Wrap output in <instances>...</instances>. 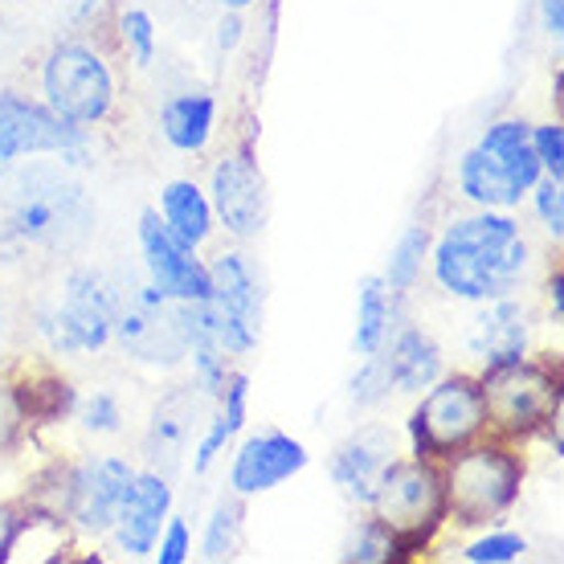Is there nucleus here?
<instances>
[{"label":"nucleus","instance_id":"c756f323","mask_svg":"<svg viewBox=\"0 0 564 564\" xmlns=\"http://www.w3.org/2000/svg\"><path fill=\"white\" fill-rule=\"evenodd\" d=\"M344 561H352V564L393 561V536H389V528H384L372 511H365V516L356 520L352 536H348V544H344Z\"/></svg>","mask_w":564,"mask_h":564},{"label":"nucleus","instance_id":"a19ab883","mask_svg":"<svg viewBox=\"0 0 564 564\" xmlns=\"http://www.w3.org/2000/svg\"><path fill=\"white\" fill-rule=\"evenodd\" d=\"M549 319L552 324H561L564 319V270H561V262H556L552 274H549Z\"/></svg>","mask_w":564,"mask_h":564},{"label":"nucleus","instance_id":"79ce46f5","mask_svg":"<svg viewBox=\"0 0 564 564\" xmlns=\"http://www.w3.org/2000/svg\"><path fill=\"white\" fill-rule=\"evenodd\" d=\"M9 344H13V311H9V299L0 291V360L9 356Z\"/></svg>","mask_w":564,"mask_h":564},{"label":"nucleus","instance_id":"e433bc0d","mask_svg":"<svg viewBox=\"0 0 564 564\" xmlns=\"http://www.w3.org/2000/svg\"><path fill=\"white\" fill-rule=\"evenodd\" d=\"M152 556H160V564H184L193 556V528L184 516H169L164 520V532L155 540Z\"/></svg>","mask_w":564,"mask_h":564},{"label":"nucleus","instance_id":"bb28decb","mask_svg":"<svg viewBox=\"0 0 564 564\" xmlns=\"http://www.w3.org/2000/svg\"><path fill=\"white\" fill-rule=\"evenodd\" d=\"M241 520H246V508H241V495H221L213 503L209 520H205V536H200V556L205 561H229L238 556L241 549Z\"/></svg>","mask_w":564,"mask_h":564},{"label":"nucleus","instance_id":"412c9836","mask_svg":"<svg viewBox=\"0 0 564 564\" xmlns=\"http://www.w3.org/2000/svg\"><path fill=\"white\" fill-rule=\"evenodd\" d=\"M372 356L381 365L389 393H401V397L422 393V389H430L446 372V356L437 348V339L425 327H413V324H397L393 336L384 339L381 352Z\"/></svg>","mask_w":564,"mask_h":564},{"label":"nucleus","instance_id":"f03ea898","mask_svg":"<svg viewBox=\"0 0 564 564\" xmlns=\"http://www.w3.org/2000/svg\"><path fill=\"white\" fill-rule=\"evenodd\" d=\"M95 221V197L54 155L17 164L0 184V250L66 258L90 241Z\"/></svg>","mask_w":564,"mask_h":564},{"label":"nucleus","instance_id":"ddd939ff","mask_svg":"<svg viewBox=\"0 0 564 564\" xmlns=\"http://www.w3.org/2000/svg\"><path fill=\"white\" fill-rule=\"evenodd\" d=\"M135 463L123 454H90L83 463H70V495H66V523L78 536H111L115 520L123 511L131 482H135Z\"/></svg>","mask_w":564,"mask_h":564},{"label":"nucleus","instance_id":"f704fd0d","mask_svg":"<svg viewBox=\"0 0 564 564\" xmlns=\"http://www.w3.org/2000/svg\"><path fill=\"white\" fill-rule=\"evenodd\" d=\"M25 434L29 425L21 417V405H17L13 381H9V372H0V458H9L25 442Z\"/></svg>","mask_w":564,"mask_h":564},{"label":"nucleus","instance_id":"58836bf2","mask_svg":"<svg viewBox=\"0 0 564 564\" xmlns=\"http://www.w3.org/2000/svg\"><path fill=\"white\" fill-rule=\"evenodd\" d=\"M241 33H246V25H241V13H226L221 17V25H217V54H234L241 42Z\"/></svg>","mask_w":564,"mask_h":564},{"label":"nucleus","instance_id":"473e14b6","mask_svg":"<svg viewBox=\"0 0 564 564\" xmlns=\"http://www.w3.org/2000/svg\"><path fill=\"white\" fill-rule=\"evenodd\" d=\"M234 442V430L226 425V417L221 413H213L209 425L197 434V442H193V479H205L213 466H217V458L226 454V446Z\"/></svg>","mask_w":564,"mask_h":564},{"label":"nucleus","instance_id":"4468645a","mask_svg":"<svg viewBox=\"0 0 564 564\" xmlns=\"http://www.w3.org/2000/svg\"><path fill=\"white\" fill-rule=\"evenodd\" d=\"M209 205L213 221H221L229 238L250 241L267 229L270 193L267 176L254 160V143L246 140L234 152H226L209 172Z\"/></svg>","mask_w":564,"mask_h":564},{"label":"nucleus","instance_id":"dca6fc26","mask_svg":"<svg viewBox=\"0 0 564 564\" xmlns=\"http://www.w3.org/2000/svg\"><path fill=\"white\" fill-rule=\"evenodd\" d=\"M307 463H311V454L299 437L282 434V430L250 434L238 451H234V463H229V491L241 495V499L267 495V491H274V487H282L286 479H295Z\"/></svg>","mask_w":564,"mask_h":564},{"label":"nucleus","instance_id":"9d476101","mask_svg":"<svg viewBox=\"0 0 564 564\" xmlns=\"http://www.w3.org/2000/svg\"><path fill=\"white\" fill-rule=\"evenodd\" d=\"M29 155H54L66 169L90 164V128L66 123L42 99H29L13 86L0 90V184Z\"/></svg>","mask_w":564,"mask_h":564},{"label":"nucleus","instance_id":"37998d69","mask_svg":"<svg viewBox=\"0 0 564 564\" xmlns=\"http://www.w3.org/2000/svg\"><path fill=\"white\" fill-rule=\"evenodd\" d=\"M217 4H221L226 13H246V9H250V4H258V0H217Z\"/></svg>","mask_w":564,"mask_h":564},{"label":"nucleus","instance_id":"9b49d317","mask_svg":"<svg viewBox=\"0 0 564 564\" xmlns=\"http://www.w3.org/2000/svg\"><path fill=\"white\" fill-rule=\"evenodd\" d=\"M209 307L217 315L221 344L234 360L250 356L262 339V319H267V286L254 262L241 250H221L209 262Z\"/></svg>","mask_w":564,"mask_h":564},{"label":"nucleus","instance_id":"0eeeda50","mask_svg":"<svg viewBox=\"0 0 564 564\" xmlns=\"http://www.w3.org/2000/svg\"><path fill=\"white\" fill-rule=\"evenodd\" d=\"M482 405H487V434L520 446L528 437L549 434L561 417V365L520 356L511 365L482 368Z\"/></svg>","mask_w":564,"mask_h":564},{"label":"nucleus","instance_id":"6ab92c4d","mask_svg":"<svg viewBox=\"0 0 564 564\" xmlns=\"http://www.w3.org/2000/svg\"><path fill=\"white\" fill-rule=\"evenodd\" d=\"M393 458H397L393 430L389 425H365V430H356L352 437H344L336 451H332L327 475H332V482L352 499L356 508L368 511L384 466L393 463Z\"/></svg>","mask_w":564,"mask_h":564},{"label":"nucleus","instance_id":"7ed1b4c3","mask_svg":"<svg viewBox=\"0 0 564 564\" xmlns=\"http://www.w3.org/2000/svg\"><path fill=\"white\" fill-rule=\"evenodd\" d=\"M123 274L102 267H66L54 291L33 307V336L57 360H83L111 348L115 311L123 295Z\"/></svg>","mask_w":564,"mask_h":564},{"label":"nucleus","instance_id":"f8f14e48","mask_svg":"<svg viewBox=\"0 0 564 564\" xmlns=\"http://www.w3.org/2000/svg\"><path fill=\"white\" fill-rule=\"evenodd\" d=\"M111 344H119L140 365H181L184 339L181 327H176V303L164 291H155L148 279H128L123 282V295H119V311H115Z\"/></svg>","mask_w":564,"mask_h":564},{"label":"nucleus","instance_id":"cd10ccee","mask_svg":"<svg viewBox=\"0 0 564 564\" xmlns=\"http://www.w3.org/2000/svg\"><path fill=\"white\" fill-rule=\"evenodd\" d=\"M115 37L119 50L131 57L135 70H152L155 62V21L140 4H119L115 9Z\"/></svg>","mask_w":564,"mask_h":564},{"label":"nucleus","instance_id":"1a4fd4ad","mask_svg":"<svg viewBox=\"0 0 564 564\" xmlns=\"http://www.w3.org/2000/svg\"><path fill=\"white\" fill-rule=\"evenodd\" d=\"M410 442L417 458L446 463L454 451L470 446L475 437L487 434V405H482V384L470 372H442L430 389L417 393L410 422Z\"/></svg>","mask_w":564,"mask_h":564},{"label":"nucleus","instance_id":"72a5a7b5","mask_svg":"<svg viewBox=\"0 0 564 564\" xmlns=\"http://www.w3.org/2000/svg\"><path fill=\"white\" fill-rule=\"evenodd\" d=\"M528 140H532V152H536V160H540V172L552 176V181H564V128L561 123H532Z\"/></svg>","mask_w":564,"mask_h":564},{"label":"nucleus","instance_id":"c9c22d12","mask_svg":"<svg viewBox=\"0 0 564 564\" xmlns=\"http://www.w3.org/2000/svg\"><path fill=\"white\" fill-rule=\"evenodd\" d=\"M217 405H221L217 413L226 417V425L234 430V437H238L241 430H246V417H250V372L234 368L221 397H217Z\"/></svg>","mask_w":564,"mask_h":564},{"label":"nucleus","instance_id":"4c0bfd02","mask_svg":"<svg viewBox=\"0 0 564 564\" xmlns=\"http://www.w3.org/2000/svg\"><path fill=\"white\" fill-rule=\"evenodd\" d=\"M33 520V511L29 508H17L9 499H0V564L9 561L17 552V544L25 540V528Z\"/></svg>","mask_w":564,"mask_h":564},{"label":"nucleus","instance_id":"b1692460","mask_svg":"<svg viewBox=\"0 0 564 564\" xmlns=\"http://www.w3.org/2000/svg\"><path fill=\"white\" fill-rule=\"evenodd\" d=\"M401 303L405 299L393 295L381 282V274H365L356 286V332L352 348L356 356H372L384 348V339L393 336V327L401 324Z\"/></svg>","mask_w":564,"mask_h":564},{"label":"nucleus","instance_id":"7c9ffc66","mask_svg":"<svg viewBox=\"0 0 564 564\" xmlns=\"http://www.w3.org/2000/svg\"><path fill=\"white\" fill-rule=\"evenodd\" d=\"M528 552V540L520 532H482L479 540H470L463 549L466 564H511Z\"/></svg>","mask_w":564,"mask_h":564},{"label":"nucleus","instance_id":"393cba45","mask_svg":"<svg viewBox=\"0 0 564 564\" xmlns=\"http://www.w3.org/2000/svg\"><path fill=\"white\" fill-rule=\"evenodd\" d=\"M155 213L164 217V226L184 241V246H193L200 250L213 234V205H209V193L200 188L197 181H169L160 188V205Z\"/></svg>","mask_w":564,"mask_h":564},{"label":"nucleus","instance_id":"2f4dec72","mask_svg":"<svg viewBox=\"0 0 564 564\" xmlns=\"http://www.w3.org/2000/svg\"><path fill=\"white\" fill-rule=\"evenodd\" d=\"M528 200H532V213H536L540 229H544L552 241H561L564 238V188H561V181L540 176V181L528 188Z\"/></svg>","mask_w":564,"mask_h":564},{"label":"nucleus","instance_id":"4be33fe9","mask_svg":"<svg viewBox=\"0 0 564 564\" xmlns=\"http://www.w3.org/2000/svg\"><path fill=\"white\" fill-rule=\"evenodd\" d=\"M9 381H13L17 405H21V417H25L29 430L33 425L66 422L74 413V405H78L74 384L54 365H45V360H21L9 372Z\"/></svg>","mask_w":564,"mask_h":564},{"label":"nucleus","instance_id":"ea45409f","mask_svg":"<svg viewBox=\"0 0 564 564\" xmlns=\"http://www.w3.org/2000/svg\"><path fill=\"white\" fill-rule=\"evenodd\" d=\"M540 29L549 33L552 42L564 37V0H540Z\"/></svg>","mask_w":564,"mask_h":564},{"label":"nucleus","instance_id":"2eb2a0df","mask_svg":"<svg viewBox=\"0 0 564 564\" xmlns=\"http://www.w3.org/2000/svg\"><path fill=\"white\" fill-rule=\"evenodd\" d=\"M135 238H140V258H143V274L155 291H164L172 303H200L209 299L213 282H209V262H200L193 246H184L155 209L140 213V226H135Z\"/></svg>","mask_w":564,"mask_h":564},{"label":"nucleus","instance_id":"f3484780","mask_svg":"<svg viewBox=\"0 0 564 564\" xmlns=\"http://www.w3.org/2000/svg\"><path fill=\"white\" fill-rule=\"evenodd\" d=\"M475 319L466 327V352L482 368H499L528 356L532 348V311L520 295L475 303Z\"/></svg>","mask_w":564,"mask_h":564},{"label":"nucleus","instance_id":"a211bd4d","mask_svg":"<svg viewBox=\"0 0 564 564\" xmlns=\"http://www.w3.org/2000/svg\"><path fill=\"white\" fill-rule=\"evenodd\" d=\"M200 405H205V397L197 384H176L155 401L148 434H143V454H148L152 470H160V475L181 470L193 437L200 434Z\"/></svg>","mask_w":564,"mask_h":564},{"label":"nucleus","instance_id":"a878e982","mask_svg":"<svg viewBox=\"0 0 564 564\" xmlns=\"http://www.w3.org/2000/svg\"><path fill=\"white\" fill-rule=\"evenodd\" d=\"M425 262H430V226H425V221H410V226L401 229V238L393 241V250H389L381 282L393 291V295L405 299L413 286L422 282Z\"/></svg>","mask_w":564,"mask_h":564},{"label":"nucleus","instance_id":"5701e85b","mask_svg":"<svg viewBox=\"0 0 564 564\" xmlns=\"http://www.w3.org/2000/svg\"><path fill=\"white\" fill-rule=\"evenodd\" d=\"M213 128H217V99L209 90H184V95H172L164 107H160V131L169 148L184 155H200L209 148Z\"/></svg>","mask_w":564,"mask_h":564},{"label":"nucleus","instance_id":"423d86ee","mask_svg":"<svg viewBox=\"0 0 564 564\" xmlns=\"http://www.w3.org/2000/svg\"><path fill=\"white\" fill-rule=\"evenodd\" d=\"M368 511L389 528L393 536V561H410L425 552L446 528V487H442V463L434 458H401L384 466L377 495Z\"/></svg>","mask_w":564,"mask_h":564},{"label":"nucleus","instance_id":"c85d7f7f","mask_svg":"<svg viewBox=\"0 0 564 564\" xmlns=\"http://www.w3.org/2000/svg\"><path fill=\"white\" fill-rule=\"evenodd\" d=\"M70 417L83 425V434H90V437L123 434V401H119L111 389H95V393L78 397V405H74Z\"/></svg>","mask_w":564,"mask_h":564},{"label":"nucleus","instance_id":"f257e3e1","mask_svg":"<svg viewBox=\"0 0 564 564\" xmlns=\"http://www.w3.org/2000/svg\"><path fill=\"white\" fill-rule=\"evenodd\" d=\"M425 267L442 295L487 303L520 295L528 286L536 270V246L508 209H475L446 221L437 241H430Z\"/></svg>","mask_w":564,"mask_h":564},{"label":"nucleus","instance_id":"20e7f679","mask_svg":"<svg viewBox=\"0 0 564 564\" xmlns=\"http://www.w3.org/2000/svg\"><path fill=\"white\" fill-rule=\"evenodd\" d=\"M446 523L454 528H491L520 503L523 458L503 437L482 434L442 463Z\"/></svg>","mask_w":564,"mask_h":564},{"label":"nucleus","instance_id":"39448f33","mask_svg":"<svg viewBox=\"0 0 564 564\" xmlns=\"http://www.w3.org/2000/svg\"><path fill=\"white\" fill-rule=\"evenodd\" d=\"M528 131H532L528 119H495L482 128L479 140L458 155L454 184L466 205L511 213L528 200V188L544 176Z\"/></svg>","mask_w":564,"mask_h":564},{"label":"nucleus","instance_id":"6e6552de","mask_svg":"<svg viewBox=\"0 0 564 564\" xmlns=\"http://www.w3.org/2000/svg\"><path fill=\"white\" fill-rule=\"evenodd\" d=\"M37 99L66 123L78 128H102L115 115L119 83L107 54L86 37H62L45 50L37 66Z\"/></svg>","mask_w":564,"mask_h":564},{"label":"nucleus","instance_id":"aec40b11","mask_svg":"<svg viewBox=\"0 0 564 564\" xmlns=\"http://www.w3.org/2000/svg\"><path fill=\"white\" fill-rule=\"evenodd\" d=\"M169 516H172V482L169 475H160V470L148 466V470L135 475L128 499H123V511H119V520L111 528L115 549L123 552V556H131V561L152 556Z\"/></svg>","mask_w":564,"mask_h":564}]
</instances>
